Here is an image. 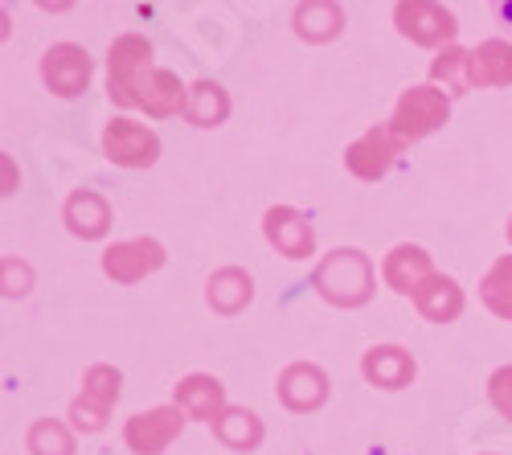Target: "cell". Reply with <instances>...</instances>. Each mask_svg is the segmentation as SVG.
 Segmentation results:
<instances>
[{
	"instance_id": "cell-13",
	"label": "cell",
	"mask_w": 512,
	"mask_h": 455,
	"mask_svg": "<svg viewBox=\"0 0 512 455\" xmlns=\"http://www.w3.org/2000/svg\"><path fill=\"white\" fill-rule=\"evenodd\" d=\"M381 275H386V283L394 287L398 296H410V300H414L439 271H435L431 255H426L422 246L402 242V246H394V251L386 255V263H381Z\"/></svg>"
},
{
	"instance_id": "cell-9",
	"label": "cell",
	"mask_w": 512,
	"mask_h": 455,
	"mask_svg": "<svg viewBox=\"0 0 512 455\" xmlns=\"http://www.w3.org/2000/svg\"><path fill=\"white\" fill-rule=\"evenodd\" d=\"M164 246L156 238H127V242H111L107 251H103V275L123 283V287H132L140 279H148L152 271L164 267Z\"/></svg>"
},
{
	"instance_id": "cell-4",
	"label": "cell",
	"mask_w": 512,
	"mask_h": 455,
	"mask_svg": "<svg viewBox=\"0 0 512 455\" xmlns=\"http://www.w3.org/2000/svg\"><path fill=\"white\" fill-rule=\"evenodd\" d=\"M447 115H451V95H443L439 87H410V91H402L390 123L406 144H414L422 136L439 132L447 123Z\"/></svg>"
},
{
	"instance_id": "cell-21",
	"label": "cell",
	"mask_w": 512,
	"mask_h": 455,
	"mask_svg": "<svg viewBox=\"0 0 512 455\" xmlns=\"http://www.w3.org/2000/svg\"><path fill=\"white\" fill-rule=\"evenodd\" d=\"M414 308H418L426 320H431V324H451V320L463 312V292H459V283H455L451 275H435V279L414 296Z\"/></svg>"
},
{
	"instance_id": "cell-24",
	"label": "cell",
	"mask_w": 512,
	"mask_h": 455,
	"mask_svg": "<svg viewBox=\"0 0 512 455\" xmlns=\"http://www.w3.org/2000/svg\"><path fill=\"white\" fill-rule=\"evenodd\" d=\"M431 87H443V95H463L472 91V50L447 46L431 62Z\"/></svg>"
},
{
	"instance_id": "cell-29",
	"label": "cell",
	"mask_w": 512,
	"mask_h": 455,
	"mask_svg": "<svg viewBox=\"0 0 512 455\" xmlns=\"http://www.w3.org/2000/svg\"><path fill=\"white\" fill-rule=\"evenodd\" d=\"M504 234H508V242H512V218H508V226H504Z\"/></svg>"
},
{
	"instance_id": "cell-23",
	"label": "cell",
	"mask_w": 512,
	"mask_h": 455,
	"mask_svg": "<svg viewBox=\"0 0 512 455\" xmlns=\"http://www.w3.org/2000/svg\"><path fill=\"white\" fill-rule=\"evenodd\" d=\"M230 115V95L218 87V82H193L189 87V107H185V119L193 128H222Z\"/></svg>"
},
{
	"instance_id": "cell-26",
	"label": "cell",
	"mask_w": 512,
	"mask_h": 455,
	"mask_svg": "<svg viewBox=\"0 0 512 455\" xmlns=\"http://www.w3.org/2000/svg\"><path fill=\"white\" fill-rule=\"evenodd\" d=\"M25 443H29L33 455H74V435L58 419H37L29 427V439Z\"/></svg>"
},
{
	"instance_id": "cell-2",
	"label": "cell",
	"mask_w": 512,
	"mask_h": 455,
	"mask_svg": "<svg viewBox=\"0 0 512 455\" xmlns=\"http://www.w3.org/2000/svg\"><path fill=\"white\" fill-rule=\"evenodd\" d=\"M152 70V46L140 33H123L107 50V95L115 107H140V78Z\"/></svg>"
},
{
	"instance_id": "cell-8",
	"label": "cell",
	"mask_w": 512,
	"mask_h": 455,
	"mask_svg": "<svg viewBox=\"0 0 512 455\" xmlns=\"http://www.w3.org/2000/svg\"><path fill=\"white\" fill-rule=\"evenodd\" d=\"M181 431H185L181 406H152V410H140V415L127 419L123 443L136 455H160L181 439Z\"/></svg>"
},
{
	"instance_id": "cell-10",
	"label": "cell",
	"mask_w": 512,
	"mask_h": 455,
	"mask_svg": "<svg viewBox=\"0 0 512 455\" xmlns=\"http://www.w3.org/2000/svg\"><path fill=\"white\" fill-rule=\"evenodd\" d=\"M91 54L74 46V41H58V46L46 50V58H41V78H46V87L58 95V99H74L87 91L91 82Z\"/></svg>"
},
{
	"instance_id": "cell-19",
	"label": "cell",
	"mask_w": 512,
	"mask_h": 455,
	"mask_svg": "<svg viewBox=\"0 0 512 455\" xmlns=\"http://www.w3.org/2000/svg\"><path fill=\"white\" fill-rule=\"evenodd\" d=\"M205 300L213 312H222V316H238L250 300H254V279L242 271V267H222V271H213L209 283H205Z\"/></svg>"
},
{
	"instance_id": "cell-7",
	"label": "cell",
	"mask_w": 512,
	"mask_h": 455,
	"mask_svg": "<svg viewBox=\"0 0 512 455\" xmlns=\"http://www.w3.org/2000/svg\"><path fill=\"white\" fill-rule=\"evenodd\" d=\"M103 156L119 169H152L160 160V140L136 119H111L103 128Z\"/></svg>"
},
{
	"instance_id": "cell-17",
	"label": "cell",
	"mask_w": 512,
	"mask_h": 455,
	"mask_svg": "<svg viewBox=\"0 0 512 455\" xmlns=\"http://www.w3.org/2000/svg\"><path fill=\"white\" fill-rule=\"evenodd\" d=\"M140 107L152 115V119H168V115H181L189 107V87L173 74V70H160L152 66L144 78H140Z\"/></svg>"
},
{
	"instance_id": "cell-11",
	"label": "cell",
	"mask_w": 512,
	"mask_h": 455,
	"mask_svg": "<svg viewBox=\"0 0 512 455\" xmlns=\"http://www.w3.org/2000/svg\"><path fill=\"white\" fill-rule=\"evenodd\" d=\"M263 234L283 259H312L316 255V230L300 210H291V205H271L263 214Z\"/></svg>"
},
{
	"instance_id": "cell-5",
	"label": "cell",
	"mask_w": 512,
	"mask_h": 455,
	"mask_svg": "<svg viewBox=\"0 0 512 455\" xmlns=\"http://www.w3.org/2000/svg\"><path fill=\"white\" fill-rule=\"evenodd\" d=\"M402 148H406V140L394 132V123H377V128H369L361 140H353L345 148V169L361 181H381L394 169Z\"/></svg>"
},
{
	"instance_id": "cell-16",
	"label": "cell",
	"mask_w": 512,
	"mask_h": 455,
	"mask_svg": "<svg viewBox=\"0 0 512 455\" xmlns=\"http://www.w3.org/2000/svg\"><path fill=\"white\" fill-rule=\"evenodd\" d=\"M361 374L377 390H406L414 382V374H418V365L402 345H373L361 357Z\"/></svg>"
},
{
	"instance_id": "cell-18",
	"label": "cell",
	"mask_w": 512,
	"mask_h": 455,
	"mask_svg": "<svg viewBox=\"0 0 512 455\" xmlns=\"http://www.w3.org/2000/svg\"><path fill=\"white\" fill-rule=\"evenodd\" d=\"M512 87V41L488 37L472 50V91Z\"/></svg>"
},
{
	"instance_id": "cell-6",
	"label": "cell",
	"mask_w": 512,
	"mask_h": 455,
	"mask_svg": "<svg viewBox=\"0 0 512 455\" xmlns=\"http://www.w3.org/2000/svg\"><path fill=\"white\" fill-rule=\"evenodd\" d=\"M394 21H398V33L410 37L414 46H443L447 50L459 33L455 13L435 5V0H402V5H394Z\"/></svg>"
},
{
	"instance_id": "cell-1",
	"label": "cell",
	"mask_w": 512,
	"mask_h": 455,
	"mask_svg": "<svg viewBox=\"0 0 512 455\" xmlns=\"http://www.w3.org/2000/svg\"><path fill=\"white\" fill-rule=\"evenodd\" d=\"M312 287L332 308H365L373 300V287H377L373 263L365 251H357V246H336L332 255L320 259Z\"/></svg>"
},
{
	"instance_id": "cell-12",
	"label": "cell",
	"mask_w": 512,
	"mask_h": 455,
	"mask_svg": "<svg viewBox=\"0 0 512 455\" xmlns=\"http://www.w3.org/2000/svg\"><path fill=\"white\" fill-rule=\"evenodd\" d=\"M328 374L320 365H312V361H295V365H287L283 374H279V386H275V394H279V402L287 406V410H295V415H308V410H320L324 402H328Z\"/></svg>"
},
{
	"instance_id": "cell-15",
	"label": "cell",
	"mask_w": 512,
	"mask_h": 455,
	"mask_svg": "<svg viewBox=\"0 0 512 455\" xmlns=\"http://www.w3.org/2000/svg\"><path fill=\"white\" fill-rule=\"evenodd\" d=\"M62 218H66V230L82 242H99L107 230H111V205L103 193L95 189H74L62 205Z\"/></svg>"
},
{
	"instance_id": "cell-27",
	"label": "cell",
	"mask_w": 512,
	"mask_h": 455,
	"mask_svg": "<svg viewBox=\"0 0 512 455\" xmlns=\"http://www.w3.org/2000/svg\"><path fill=\"white\" fill-rule=\"evenodd\" d=\"M488 398H492V406L500 410V415L512 423V365H500L496 374L488 378Z\"/></svg>"
},
{
	"instance_id": "cell-3",
	"label": "cell",
	"mask_w": 512,
	"mask_h": 455,
	"mask_svg": "<svg viewBox=\"0 0 512 455\" xmlns=\"http://www.w3.org/2000/svg\"><path fill=\"white\" fill-rule=\"evenodd\" d=\"M119 390H123V374L115 365H91L87 378H82V394L70 402V423L74 431L82 435H95L107 427L111 410L119 402Z\"/></svg>"
},
{
	"instance_id": "cell-25",
	"label": "cell",
	"mask_w": 512,
	"mask_h": 455,
	"mask_svg": "<svg viewBox=\"0 0 512 455\" xmlns=\"http://www.w3.org/2000/svg\"><path fill=\"white\" fill-rule=\"evenodd\" d=\"M480 300L488 304V312H496L500 320H512V255H500L492 263V271L480 283Z\"/></svg>"
},
{
	"instance_id": "cell-20",
	"label": "cell",
	"mask_w": 512,
	"mask_h": 455,
	"mask_svg": "<svg viewBox=\"0 0 512 455\" xmlns=\"http://www.w3.org/2000/svg\"><path fill=\"white\" fill-rule=\"evenodd\" d=\"M291 25L304 41L324 46V41H332L340 29H345V9L332 5V0H308V5H300L291 13Z\"/></svg>"
},
{
	"instance_id": "cell-22",
	"label": "cell",
	"mask_w": 512,
	"mask_h": 455,
	"mask_svg": "<svg viewBox=\"0 0 512 455\" xmlns=\"http://www.w3.org/2000/svg\"><path fill=\"white\" fill-rule=\"evenodd\" d=\"M213 435H218V443L222 447H230V451H254L263 443V419L254 415V410H246V406H230L226 415L213 423Z\"/></svg>"
},
{
	"instance_id": "cell-28",
	"label": "cell",
	"mask_w": 512,
	"mask_h": 455,
	"mask_svg": "<svg viewBox=\"0 0 512 455\" xmlns=\"http://www.w3.org/2000/svg\"><path fill=\"white\" fill-rule=\"evenodd\" d=\"M0 271H5V296H25L29 292V267L21 259H5Z\"/></svg>"
},
{
	"instance_id": "cell-14",
	"label": "cell",
	"mask_w": 512,
	"mask_h": 455,
	"mask_svg": "<svg viewBox=\"0 0 512 455\" xmlns=\"http://www.w3.org/2000/svg\"><path fill=\"white\" fill-rule=\"evenodd\" d=\"M173 398H177L185 419H197V423H209V427L230 410L226 406V386L213 378V374H189V378H181L177 390H173Z\"/></svg>"
}]
</instances>
